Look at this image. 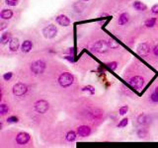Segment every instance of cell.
I'll list each match as a JSON object with an SVG mask.
<instances>
[{
  "label": "cell",
  "instance_id": "obj_1",
  "mask_svg": "<svg viewBox=\"0 0 158 148\" xmlns=\"http://www.w3.org/2000/svg\"><path fill=\"white\" fill-rule=\"evenodd\" d=\"M58 82L60 87L62 88H67L70 87L73 83H74V76L69 73V72H63L58 76Z\"/></svg>",
  "mask_w": 158,
  "mask_h": 148
},
{
  "label": "cell",
  "instance_id": "obj_2",
  "mask_svg": "<svg viewBox=\"0 0 158 148\" xmlns=\"http://www.w3.org/2000/svg\"><path fill=\"white\" fill-rule=\"evenodd\" d=\"M46 67H47V64H46L45 61L39 59V60H36L31 63V65H30V70L35 75H40L43 73V71L46 70Z\"/></svg>",
  "mask_w": 158,
  "mask_h": 148
},
{
  "label": "cell",
  "instance_id": "obj_3",
  "mask_svg": "<svg viewBox=\"0 0 158 148\" xmlns=\"http://www.w3.org/2000/svg\"><path fill=\"white\" fill-rule=\"evenodd\" d=\"M12 92H13V95L16 97H22L26 95L27 92H28V86H27L25 83L18 82L13 86Z\"/></svg>",
  "mask_w": 158,
  "mask_h": 148
},
{
  "label": "cell",
  "instance_id": "obj_4",
  "mask_svg": "<svg viewBox=\"0 0 158 148\" xmlns=\"http://www.w3.org/2000/svg\"><path fill=\"white\" fill-rule=\"evenodd\" d=\"M43 35L46 39H53L58 35V28L53 25V24H50V25L46 26L43 29Z\"/></svg>",
  "mask_w": 158,
  "mask_h": 148
},
{
  "label": "cell",
  "instance_id": "obj_5",
  "mask_svg": "<svg viewBox=\"0 0 158 148\" xmlns=\"http://www.w3.org/2000/svg\"><path fill=\"white\" fill-rule=\"evenodd\" d=\"M34 109L38 114H46L50 109V103L46 100H39L34 104Z\"/></svg>",
  "mask_w": 158,
  "mask_h": 148
},
{
  "label": "cell",
  "instance_id": "obj_6",
  "mask_svg": "<svg viewBox=\"0 0 158 148\" xmlns=\"http://www.w3.org/2000/svg\"><path fill=\"white\" fill-rule=\"evenodd\" d=\"M108 42L105 41V40H99V41L95 42V44L93 45V50L98 53H105L108 52Z\"/></svg>",
  "mask_w": 158,
  "mask_h": 148
},
{
  "label": "cell",
  "instance_id": "obj_7",
  "mask_svg": "<svg viewBox=\"0 0 158 148\" xmlns=\"http://www.w3.org/2000/svg\"><path fill=\"white\" fill-rule=\"evenodd\" d=\"M144 83H145V80L141 76H133L129 80V84L135 90H140L144 86Z\"/></svg>",
  "mask_w": 158,
  "mask_h": 148
},
{
  "label": "cell",
  "instance_id": "obj_8",
  "mask_svg": "<svg viewBox=\"0 0 158 148\" xmlns=\"http://www.w3.org/2000/svg\"><path fill=\"white\" fill-rule=\"evenodd\" d=\"M150 52L151 47L148 42H141L137 47V53L139 56H147L150 53Z\"/></svg>",
  "mask_w": 158,
  "mask_h": 148
},
{
  "label": "cell",
  "instance_id": "obj_9",
  "mask_svg": "<svg viewBox=\"0 0 158 148\" xmlns=\"http://www.w3.org/2000/svg\"><path fill=\"white\" fill-rule=\"evenodd\" d=\"M30 139H31V136L28 132L21 131L16 135V143L19 145H25L30 141Z\"/></svg>",
  "mask_w": 158,
  "mask_h": 148
},
{
  "label": "cell",
  "instance_id": "obj_10",
  "mask_svg": "<svg viewBox=\"0 0 158 148\" xmlns=\"http://www.w3.org/2000/svg\"><path fill=\"white\" fill-rule=\"evenodd\" d=\"M76 132L80 137H88L91 134L92 130L89 125H79L76 130Z\"/></svg>",
  "mask_w": 158,
  "mask_h": 148
},
{
  "label": "cell",
  "instance_id": "obj_11",
  "mask_svg": "<svg viewBox=\"0 0 158 148\" xmlns=\"http://www.w3.org/2000/svg\"><path fill=\"white\" fill-rule=\"evenodd\" d=\"M56 22L61 27H68L70 25V23H71L70 22V19L64 14H60V15L56 16Z\"/></svg>",
  "mask_w": 158,
  "mask_h": 148
},
{
  "label": "cell",
  "instance_id": "obj_12",
  "mask_svg": "<svg viewBox=\"0 0 158 148\" xmlns=\"http://www.w3.org/2000/svg\"><path fill=\"white\" fill-rule=\"evenodd\" d=\"M137 123L141 126H146L148 125L149 123H151V118L149 117L148 115L146 114H140L137 115Z\"/></svg>",
  "mask_w": 158,
  "mask_h": 148
},
{
  "label": "cell",
  "instance_id": "obj_13",
  "mask_svg": "<svg viewBox=\"0 0 158 148\" xmlns=\"http://www.w3.org/2000/svg\"><path fill=\"white\" fill-rule=\"evenodd\" d=\"M20 47L21 45H20V42H19V39H17V38H12V39L10 40V42H9L10 52H18V50Z\"/></svg>",
  "mask_w": 158,
  "mask_h": 148
},
{
  "label": "cell",
  "instance_id": "obj_14",
  "mask_svg": "<svg viewBox=\"0 0 158 148\" xmlns=\"http://www.w3.org/2000/svg\"><path fill=\"white\" fill-rule=\"evenodd\" d=\"M33 48V42L29 40L27 41H24L21 45V52L23 53H28L32 50Z\"/></svg>",
  "mask_w": 158,
  "mask_h": 148
},
{
  "label": "cell",
  "instance_id": "obj_15",
  "mask_svg": "<svg viewBox=\"0 0 158 148\" xmlns=\"http://www.w3.org/2000/svg\"><path fill=\"white\" fill-rule=\"evenodd\" d=\"M132 7L135 8L137 11H139V12L145 11V10L147 9V6H146V5L143 3V2L139 1V0H135V1H133Z\"/></svg>",
  "mask_w": 158,
  "mask_h": 148
},
{
  "label": "cell",
  "instance_id": "obj_16",
  "mask_svg": "<svg viewBox=\"0 0 158 148\" xmlns=\"http://www.w3.org/2000/svg\"><path fill=\"white\" fill-rule=\"evenodd\" d=\"M129 21H130V15H129V13L124 12V13H122V14L119 16L118 24H119L120 26H124V25H126L127 23H129Z\"/></svg>",
  "mask_w": 158,
  "mask_h": 148
},
{
  "label": "cell",
  "instance_id": "obj_17",
  "mask_svg": "<svg viewBox=\"0 0 158 148\" xmlns=\"http://www.w3.org/2000/svg\"><path fill=\"white\" fill-rule=\"evenodd\" d=\"M87 8V5L83 2H75L73 4V9L76 13H82L86 10Z\"/></svg>",
  "mask_w": 158,
  "mask_h": 148
},
{
  "label": "cell",
  "instance_id": "obj_18",
  "mask_svg": "<svg viewBox=\"0 0 158 148\" xmlns=\"http://www.w3.org/2000/svg\"><path fill=\"white\" fill-rule=\"evenodd\" d=\"M13 17V11L10 9H3L0 12V18L2 20H10Z\"/></svg>",
  "mask_w": 158,
  "mask_h": 148
},
{
  "label": "cell",
  "instance_id": "obj_19",
  "mask_svg": "<svg viewBox=\"0 0 158 148\" xmlns=\"http://www.w3.org/2000/svg\"><path fill=\"white\" fill-rule=\"evenodd\" d=\"M12 39L11 38V33L9 32H5V33H2L1 37H0V42H1V45H6L10 42V40Z\"/></svg>",
  "mask_w": 158,
  "mask_h": 148
},
{
  "label": "cell",
  "instance_id": "obj_20",
  "mask_svg": "<svg viewBox=\"0 0 158 148\" xmlns=\"http://www.w3.org/2000/svg\"><path fill=\"white\" fill-rule=\"evenodd\" d=\"M76 137H77V132H75L74 130H69L68 132L65 134V139H66L68 142L75 141Z\"/></svg>",
  "mask_w": 158,
  "mask_h": 148
},
{
  "label": "cell",
  "instance_id": "obj_21",
  "mask_svg": "<svg viewBox=\"0 0 158 148\" xmlns=\"http://www.w3.org/2000/svg\"><path fill=\"white\" fill-rule=\"evenodd\" d=\"M107 42H108V45H109V47H110L111 50H117V48H119V47H120L119 42H117L116 40L112 39V38H110V39H109Z\"/></svg>",
  "mask_w": 158,
  "mask_h": 148
},
{
  "label": "cell",
  "instance_id": "obj_22",
  "mask_svg": "<svg viewBox=\"0 0 158 148\" xmlns=\"http://www.w3.org/2000/svg\"><path fill=\"white\" fill-rule=\"evenodd\" d=\"M147 134H148V131L146 128H144V127L139 128L137 132V135L139 137V138H145V137L147 136Z\"/></svg>",
  "mask_w": 158,
  "mask_h": 148
},
{
  "label": "cell",
  "instance_id": "obj_23",
  "mask_svg": "<svg viewBox=\"0 0 158 148\" xmlns=\"http://www.w3.org/2000/svg\"><path fill=\"white\" fill-rule=\"evenodd\" d=\"M156 21H157L156 18H149L145 21L144 25L147 27V28H153L155 26V24H156Z\"/></svg>",
  "mask_w": 158,
  "mask_h": 148
},
{
  "label": "cell",
  "instance_id": "obj_24",
  "mask_svg": "<svg viewBox=\"0 0 158 148\" xmlns=\"http://www.w3.org/2000/svg\"><path fill=\"white\" fill-rule=\"evenodd\" d=\"M81 91H82V92H88L89 94H91V95L95 94V88L93 87V86H91V85L84 86V87L81 89Z\"/></svg>",
  "mask_w": 158,
  "mask_h": 148
},
{
  "label": "cell",
  "instance_id": "obj_25",
  "mask_svg": "<svg viewBox=\"0 0 158 148\" xmlns=\"http://www.w3.org/2000/svg\"><path fill=\"white\" fill-rule=\"evenodd\" d=\"M8 112H9V107H8L6 104L0 105V114H1V115H6Z\"/></svg>",
  "mask_w": 158,
  "mask_h": 148
},
{
  "label": "cell",
  "instance_id": "obj_26",
  "mask_svg": "<svg viewBox=\"0 0 158 148\" xmlns=\"http://www.w3.org/2000/svg\"><path fill=\"white\" fill-rule=\"evenodd\" d=\"M129 125V118H124L122 120L118 123V127L119 128H122V127H126V126Z\"/></svg>",
  "mask_w": 158,
  "mask_h": 148
},
{
  "label": "cell",
  "instance_id": "obj_27",
  "mask_svg": "<svg viewBox=\"0 0 158 148\" xmlns=\"http://www.w3.org/2000/svg\"><path fill=\"white\" fill-rule=\"evenodd\" d=\"M6 120L8 123H17L19 122V118L16 117V115H11V117L7 118Z\"/></svg>",
  "mask_w": 158,
  "mask_h": 148
},
{
  "label": "cell",
  "instance_id": "obj_28",
  "mask_svg": "<svg viewBox=\"0 0 158 148\" xmlns=\"http://www.w3.org/2000/svg\"><path fill=\"white\" fill-rule=\"evenodd\" d=\"M118 65H119V63L117 62V61H111V62L107 63V66L111 69V70H116V69L118 68Z\"/></svg>",
  "mask_w": 158,
  "mask_h": 148
},
{
  "label": "cell",
  "instance_id": "obj_29",
  "mask_svg": "<svg viewBox=\"0 0 158 148\" xmlns=\"http://www.w3.org/2000/svg\"><path fill=\"white\" fill-rule=\"evenodd\" d=\"M5 3H6L8 6H17L19 4V0H5Z\"/></svg>",
  "mask_w": 158,
  "mask_h": 148
},
{
  "label": "cell",
  "instance_id": "obj_30",
  "mask_svg": "<svg viewBox=\"0 0 158 148\" xmlns=\"http://www.w3.org/2000/svg\"><path fill=\"white\" fill-rule=\"evenodd\" d=\"M129 111V107L127 106H122L119 109V114L121 115H125Z\"/></svg>",
  "mask_w": 158,
  "mask_h": 148
},
{
  "label": "cell",
  "instance_id": "obj_31",
  "mask_svg": "<svg viewBox=\"0 0 158 148\" xmlns=\"http://www.w3.org/2000/svg\"><path fill=\"white\" fill-rule=\"evenodd\" d=\"M13 76V73L12 72H6V73L3 74V79L5 80V81H9V80H11V78H12Z\"/></svg>",
  "mask_w": 158,
  "mask_h": 148
},
{
  "label": "cell",
  "instance_id": "obj_32",
  "mask_svg": "<svg viewBox=\"0 0 158 148\" xmlns=\"http://www.w3.org/2000/svg\"><path fill=\"white\" fill-rule=\"evenodd\" d=\"M150 100L152 102H154V103H157V102H158V95L155 92H153L150 95Z\"/></svg>",
  "mask_w": 158,
  "mask_h": 148
},
{
  "label": "cell",
  "instance_id": "obj_33",
  "mask_svg": "<svg viewBox=\"0 0 158 148\" xmlns=\"http://www.w3.org/2000/svg\"><path fill=\"white\" fill-rule=\"evenodd\" d=\"M151 13L152 14L158 15V4H154L153 6L151 7Z\"/></svg>",
  "mask_w": 158,
  "mask_h": 148
},
{
  "label": "cell",
  "instance_id": "obj_34",
  "mask_svg": "<svg viewBox=\"0 0 158 148\" xmlns=\"http://www.w3.org/2000/svg\"><path fill=\"white\" fill-rule=\"evenodd\" d=\"M64 59H66L67 61H69V62H71V63L74 62V58H73V55H65V56H64Z\"/></svg>",
  "mask_w": 158,
  "mask_h": 148
},
{
  "label": "cell",
  "instance_id": "obj_35",
  "mask_svg": "<svg viewBox=\"0 0 158 148\" xmlns=\"http://www.w3.org/2000/svg\"><path fill=\"white\" fill-rule=\"evenodd\" d=\"M0 25H1V27H0V31H1V32H3V31H4V29L6 28V27L8 26V24H7L6 22H3V21H2Z\"/></svg>",
  "mask_w": 158,
  "mask_h": 148
},
{
  "label": "cell",
  "instance_id": "obj_36",
  "mask_svg": "<svg viewBox=\"0 0 158 148\" xmlns=\"http://www.w3.org/2000/svg\"><path fill=\"white\" fill-rule=\"evenodd\" d=\"M152 52H153V55L158 57V45H155L154 48H153V50H152Z\"/></svg>",
  "mask_w": 158,
  "mask_h": 148
},
{
  "label": "cell",
  "instance_id": "obj_37",
  "mask_svg": "<svg viewBox=\"0 0 158 148\" xmlns=\"http://www.w3.org/2000/svg\"><path fill=\"white\" fill-rule=\"evenodd\" d=\"M68 53H69V55H73V48H69V50H68Z\"/></svg>",
  "mask_w": 158,
  "mask_h": 148
},
{
  "label": "cell",
  "instance_id": "obj_38",
  "mask_svg": "<svg viewBox=\"0 0 158 148\" xmlns=\"http://www.w3.org/2000/svg\"><path fill=\"white\" fill-rule=\"evenodd\" d=\"M154 92L157 94L158 95V86H156V87H155V90H154Z\"/></svg>",
  "mask_w": 158,
  "mask_h": 148
},
{
  "label": "cell",
  "instance_id": "obj_39",
  "mask_svg": "<svg viewBox=\"0 0 158 148\" xmlns=\"http://www.w3.org/2000/svg\"><path fill=\"white\" fill-rule=\"evenodd\" d=\"M82 1H85V2H87V1H90V0H82Z\"/></svg>",
  "mask_w": 158,
  "mask_h": 148
}]
</instances>
